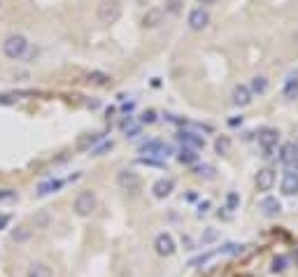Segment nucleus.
Segmentation results:
<instances>
[{
    "label": "nucleus",
    "instance_id": "nucleus-23",
    "mask_svg": "<svg viewBox=\"0 0 298 277\" xmlns=\"http://www.w3.org/2000/svg\"><path fill=\"white\" fill-rule=\"evenodd\" d=\"M182 5H184V0H166V12L180 14V12H182Z\"/></svg>",
    "mask_w": 298,
    "mask_h": 277
},
{
    "label": "nucleus",
    "instance_id": "nucleus-14",
    "mask_svg": "<svg viewBox=\"0 0 298 277\" xmlns=\"http://www.w3.org/2000/svg\"><path fill=\"white\" fill-rule=\"evenodd\" d=\"M233 103H235L237 107H245V105H249L252 103V93H249V89L247 86H235L233 89Z\"/></svg>",
    "mask_w": 298,
    "mask_h": 277
},
{
    "label": "nucleus",
    "instance_id": "nucleus-32",
    "mask_svg": "<svg viewBox=\"0 0 298 277\" xmlns=\"http://www.w3.org/2000/svg\"><path fill=\"white\" fill-rule=\"evenodd\" d=\"M237 203H240V198H237V193H228V207L231 210H235Z\"/></svg>",
    "mask_w": 298,
    "mask_h": 277
},
{
    "label": "nucleus",
    "instance_id": "nucleus-11",
    "mask_svg": "<svg viewBox=\"0 0 298 277\" xmlns=\"http://www.w3.org/2000/svg\"><path fill=\"white\" fill-rule=\"evenodd\" d=\"M163 24V10L161 7H152V10H147V14L142 16V26L145 28H156V26Z\"/></svg>",
    "mask_w": 298,
    "mask_h": 277
},
{
    "label": "nucleus",
    "instance_id": "nucleus-16",
    "mask_svg": "<svg viewBox=\"0 0 298 277\" xmlns=\"http://www.w3.org/2000/svg\"><path fill=\"white\" fill-rule=\"evenodd\" d=\"M26 277H51V270L45 263H31L26 270Z\"/></svg>",
    "mask_w": 298,
    "mask_h": 277
},
{
    "label": "nucleus",
    "instance_id": "nucleus-2",
    "mask_svg": "<svg viewBox=\"0 0 298 277\" xmlns=\"http://www.w3.org/2000/svg\"><path fill=\"white\" fill-rule=\"evenodd\" d=\"M122 16V3L119 0H101L98 5V21L101 24H114Z\"/></svg>",
    "mask_w": 298,
    "mask_h": 277
},
{
    "label": "nucleus",
    "instance_id": "nucleus-27",
    "mask_svg": "<svg viewBox=\"0 0 298 277\" xmlns=\"http://www.w3.org/2000/svg\"><path fill=\"white\" fill-rule=\"evenodd\" d=\"M287 268V256H277L273 261V272H282Z\"/></svg>",
    "mask_w": 298,
    "mask_h": 277
},
{
    "label": "nucleus",
    "instance_id": "nucleus-6",
    "mask_svg": "<svg viewBox=\"0 0 298 277\" xmlns=\"http://www.w3.org/2000/svg\"><path fill=\"white\" fill-rule=\"evenodd\" d=\"M116 184L122 189H126V191H133V189L140 187V175L133 170H122L116 172Z\"/></svg>",
    "mask_w": 298,
    "mask_h": 277
},
{
    "label": "nucleus",
    "instance_id": "nucleus-36",
    "mask_svg": "<svg viewBox=\"0 0 298 277\" xmlns=\"http://www.w3.org/2000/svg\"><path fill=\"white\" fill-rule=\"evenodd\" d=\"M0 103H3V105H12V96H0Z\"/></svg>",
    "mask_w": 298,
    "mask_h": 277
},
{
    "label": "nucleus",
    "instance_id": "nucleus-34",
    "mask_svg": "<svg viewBox=\"0 0 298 277\" xmlns=\"http://www.w3.org/2000/svg\"><path fill=\"white\" fill-rule=\"evenodd\" d=\"M12 222V217L10 214H0V231H3V228H7V224Z\"/></svg>",
    "mask_w": 298,
    "mask_h": 277
},
{
    "label": "nucleus",
    "instance_id": "nucleus-20",
    "mask_svg": "<svg viewBox=\"0 0 298 277\" xmlns=\"http://www.w3.org/2000/svg\"><path fill=\"white\" fill-rule=\"evenodd\" d=\"M268 89V80L266 77H254L252 86H249V93H266Z\"/></svg>",
    "mask_w": 298,
    "mask_h": 277
},
{
    "label": "nucleus",
    "instance_id": "nucleus-4",
    "mask_svg": "<svg viewBox=\"0 0 298 277\" xmlns=\"http://www.w3.org/2000/svg\"><path fill=\"white\" fill-rule=\"evenodd\" d=\"M154 249H156L158 256H172L175 254V240H172L170 233H161V235H156V240H154Z\"/></svg>",
    "mask_w": 298,
    "mask_h": 277
},
{
    "label": "nucleus",
    "instance_id": "nucleus-35",
    "mask_svg": "<svg viewBox=\"0 0 298 277\" xmlns=\"http://www.w3.org/2000/svg\"><path fill=\"white\" fill-rule=\"evenodd\" d=\"M198 175H205V177H212V168L210 166H203V168H198Z\"/></svg>",
    "mask_w": 298,
    "mask_h": 277
},
{
    "label": "nucleus",
    "instance_id": "nucleus-19",
    "mask_svg": "<svg viewBox=\"0 0 298 277\" xmlns=\"http://www.w3.org/2000/svg\"><path fill=\"white\" fill-rule=\"evenodd\" d=\"M296 151H298V147L296 145H284L282 147V161L287 163V166H293V159H296Z\"/></svg>",
    "mask_w": 298,
    "mask_h": 277
},
{
    "label": "nucleus",
    "instance_id": "nucleus-24",
    "mask_svg": "<svg viewBox=\"0 0 298 277\" xmlns=\"http://www.w3.org/2000/svg\"><path fill=\"white\" fill-rule=\"evenodd\" d=\"M177 159H180V163H193V161L198 159V154H196L193 149H182Z\"/></svg>",
    "mask_w": 298,
    "mask_h": 277
},
{
    "label": "nucleus",
    "instance_id": "nucleus-25",
    "mask_svg": "<svg viewBox=\"0 0 298 277\" xmlns=\"http://www.w3.org/2000/svg\"><path fill=\"white\" fill-rule=\"evenodd\" d=\"M10 201H16L14 189H0V203H10Z\"/></svg>",
    "mask_w": 298,
    "mask_h": 277
},
{
    "label": "nucleus",
    "instance_id": "nucleus-13",
    "mask_svg": "<svg viewBox=\"0 0 298 277\" xmlns=\"http://www.w3.org/2000/svg\"><path fill=\"white\" fill-rule=\"evenodd\" d=\"M282 191L287 193V196L298 193V172H284V177H282Z\"/></svg>",
    "mask_w": 298,
    "mask_h": 277
},
{
    "label": "nucleus",
    "instance_id": "nucleus-7",
    "mask_svg": "<svg viewBox=\"0 0 298 277\" xmlns=\"http://www.w3.org/2000/svg\"><path fill=\"white\" fill-rule=\"evenodd\" d=\"M177 140L184 145V149H203L205 147V140H203V135H198V133H189V131H182L180 135H177Z\"/></svg>",
    "mask_w": 298,
    "mask_h": 277
},
{
    "label": "nucleus",
    "instance_id": "nucleus-30",
    "mask_svg": "<svg viewBox=\"0 0 298 277\" xmlns=\"http://www.w3.org/2000/svg\"><path fill=\"white\" fill-rule=\"evenodd\" d=\"M89 80H93V82H96V84H105V82L110 80V77H107V75H103V72H91V75H89Z\"/></svg>",
    "mask_w": 298,
    "mask_h": 277
},
{
    "label": "nucleus",
    "instance_id": "nucleus-38",
    "mask_svg": "<svg viewBox=\"0 0 298 277\" xmlns=\"http://www.w3.org/2000/svg\"><path fill=\"white\" fill-rule=\"evenodd\" d=\"M0 5H3V0H0Z\"/></svg>",
    "mask_w": 298,
    "mask_h": 277
},
{
    "label": "nucleus",
    "instance_id": "nucleus-3",
    "mask_svg": "<svg viewBox=\"0 0 298 277\" xmlns=\"http://www.w3.org/2000/svg\"><path fill=\"white\" fill-rule=\"evenodd\" d=\"M96 210V193L93 191H82L75 198V212L80 217H91Z\"/></svg>",
    "mask_w": 298,
    "mask_h": 277
},
{
    "label": "nucleus",
    "instance_id": "nucleus-9",
    "mask_svg": "<svg viewBox=\"0 0 298 277\" xmlns=\"http://www.w3.org/2000/svg\"><path fill=\"white\" fill-rule=\"evenodd\" d=\"M254 182H256L259 191H268V189L275 184V172L270 170V168H263V170L256 172V180H254Z\"/></svg>",
    "mask_w": 298,
    "mask_h": 277
},
{
    "label": "nucleus",
    "instance_id": "nucleus-28",
    "mask_svg": "<svg viewBox=\"0 0 298 277\" xmlns=\"http://www.w3.org/2000/svg\"><path fill=\"white\" fill-rule=\"evenodd\" d=\"M140 121H142V124H154V121H156V112H154V110H147V112H142Z\"/></svg>",
    "mask_w": 298,
    "mask_h": 277
},
{
    "label": "nucleus",
    "instance_id": "nucleus-33",
    "mask_svg": "<svg viewBox=\"0 0 298 277\" xmlns=\"http://www.w3.org/2000/svg\"><path fill=\"white\" fill-rule=\"evenodd\" d=\"M214 238H217V231H214V228H210V231L203 235V245H205V242H210V240H214Z\"/></svg>",
    "mask_w": 298,
    "mask_h": 277
},
{
    "label": "nucleus",
    "instance_id": "nucleus-29",
    "mask_svg": "<svg viewBox=\"0 0 298 277\" xmlns=\"http://www.w3.org/2000/svg\"><path fill=\"white\" fill-rule=\"evenodd\" d=\"M112 147H114V142H105V145H101V147H98V149H93V156H101V154H105V151H110L112 149Z\"/></svg>",
    "mask_w": 298,
    "mask_h": 277
},
{
    "label": "nucleus",
    "instance_id": "nucleus-8",
    "mask_svg": "<svg viewBox=\"0 0 298 277\" xmlns=\"http://www.w3.org/2000/svg\"><path fill=\"white\" fill-rule=\"evenodd\" d=\"M140 151H142V154H147V159H149V156H168V154H170V147L152 140V142H145V145L140 147Z\"/></svg>",
    "mask_w": 298,
    "mask_h": 277
},
{
    "label": "nucleus",
    "instance_id": "nucleus-17",
    "mask_svg": "<svg viewBox=\"0 0 298 277\" xmlns=\"http://www.w3.org/2000/svg\"><path fill=\"white\" fill-rule=\"evenodd\" d=\"M61 187H63V182H61V180H47V182H42L40 187H37V196H47V193H54V191H58Z\"/></svg>",
    "mask_w": 298,
    "mask_h": 277
},
{
    "label": "nucleus",
    "instance_id": "nucleus-10",
    "mask_svg": "<svg viewBox=\"0 0 298 277\" xmlns=\"http://www.w3.org/2000/svg\"><path fill=\"white\" fill-rule=\"evenodd\" d=\"M277 137H280V133H277V131H273V128H266V131L259 133V142H261V147L268 151V156H270L273 147L277 145Z\"/></svg>",
    "mask_w": 298,
    "mask_h": 277
},
{
    "label": "nucleus",
    "instance_id": "nucleus-15",
    "mask_svg": "<svg viewBox=\"0 0 298 277\" xmlns=\"http://www.w3.org/2000/svg\"><path fill=\"white\" fill-rule=\"evenodd\" d=\"M261 210L266 217H275V214H280V210H282V205H280L277 198H263L261 201Z\"/></svg>",
    "mask_w": 298,
    "mask_h": 277
},
{
    "label": "nucleus",
    "instance_id": "nucleus-21",
    "mask_svg": "<svg viewBox=\"0 0 298 277\" xmlns=\"http://www.w3.org/2000/svg\"><path fill=\"white\" fill-rule=\"evenodd\" d=\"M284 96H287L289 101H296L298 98V80H289L287 84H284Z\"/></svg>",
    "mask_w": 298,
    "mask_h": 277
},
{
    "label": "nucleus",
    "instance_id": "nucleus-26",
    "mask_svg": "<svg viewBox=\"0 0 298 277\" xmlns=\"http://www.w3.org/2000/svg\"><path fill=\"white\" fill-rule=\"evenodd\" d=\"M47 226H49V214H47V212H40L35 217V228H47Z\"/></svg>",
    "mask_w": 298,
    "mask_h": 277
},
{
    "label": "nucleus",
    "instance_id": "nucleus-18",
    "mask_svg": "<svg viewBox=\"0 0 298 277\" xmlns=\"http://www.w3.org/2000/svg\"><path fill=\"white\" fill-rule=\"evenodd\" d=\"M31 235H33V228H28V226H16L12 231V240L14 242H26Z\"/></svg>",
    "mask_w": 298,
    "mask_h": 277
},
{
    "label": "nucleus",
    "instance_id": "nucleus-1",
    "mask_svg": "<svg viewBox=\"0 0 298 277\" xmlns=\"http://www.w3.org/2000/svg\"><path fill=\"white\" fill-rule=\"evenodd\" d=\"M3 54L7 56L10 61H21L28 56V40L19 33L14 35H7L5 42H3Z\"/></svg>",
    "mask_w": 298,
    "mask_h": 277
},
{
    "label": "nucleus",
    "instance_id": "nucleus-12",
    "mask_svg": "<svg viewBox=\"0 0 298 277\" xmlns=\"http://www.w3.org/2000/svg\"><path fill=\"white\" fill-rule=\"evenodd\" d=\"M172 189H175V182H172V180H158L156 184L152 187V193H154V198L163 201V198H168L172 193Z\"/></svg>",
    "mask_w": 298,
    "mask_h": 277
},
{
    "label": "nucleus",
    "instance_id": "nucleus-22",
    "mask_svg": "<svg viewBox=\"0 0 298 277\" xmlns=\"http://www.w3.org/2000/svg\"><path fill=\"white\" fill-rule=\"evenodd\" d=\"M214 149H217V154H228V149H231V140H228L226 135L217 137V142H214Z\"/></svg>",
    "mask_w": 298,
    "mask_h": 277
},
{
    "label": "nucleus",
    "instance_id": "nucleus-31",
    "mask_svg": "<svg viewBox=\"0 0 298 277\" xmlns=\"http://www.w3.org/2000/svg\"><path fill=\"white\" fill-rule=\"evenodd\" d=\"M101 140V135H91V137H84V140L80 142V147L84 149V147H89V145H93V142H98Z\"/></svg>",
    "mask_w": 298,
    "mask_h": 277
},
{
    "label": "nucleus",
    "instance_id": "nucleus-5",
    "mask_svg": "<svg viewBox=\"0 0 298 277\" xmlns=\"http://www.w3.org/2000/svg\"><path fill=\"white\" fill-rule=\"evenodd\" d=\"M207 24H210V14H207L205 7H196V10H191V14H189V28L203 30V28H207Z\"/></svg>",
    "mask_w": 298,
    "mask_h": 277
},
{
    "label": "nucleus",
    "instance_id": "nucleus-37",
    "mask_svg": "<svg viewBox=\"0 0 298 277\" xmlns=\"http://www.w3.org/2000/svg\"><path fill=\"white\" fill-rule=\"evenodd\" d=\"M198 3H201V5H214L217 0H198Z\"/></svg>",
    "mask_w": 298,
    "mask_h": 277
}]
</instances>
